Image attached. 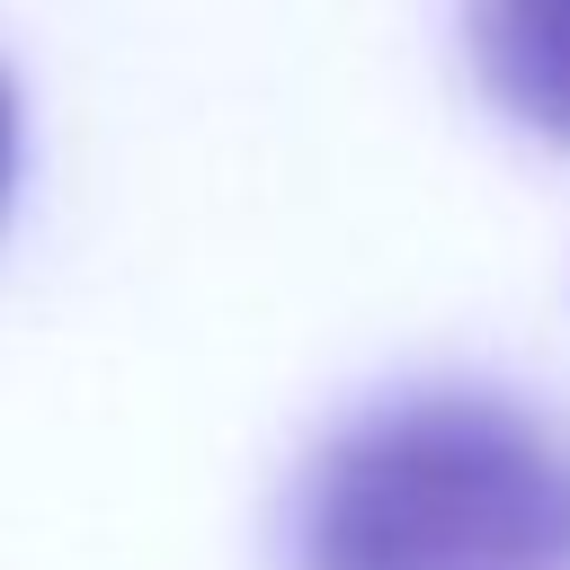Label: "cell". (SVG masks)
Returning a JSON list of instances; mask_svg holds the SVG:
<instances>
[{"label": "cell", "instance_id": "6da1fadb", "mask_svg": "<svg viewBox=\"0 0 570 570\" xmlns=\"http://www.w3.org/2000/svg\"><path fill=\"white\" fill-rule=\"evenodd\" d=\"M294 570H570V445L499 392L383 401L312 454Z\"/></svg>", "mask_w": 570, "mask_h": 570}, {"label": "cell", "instance_id": "7a4b0ae2", "mask_svg": "<svg viewBox=\"0 0 570 570\" xmlns=\"http://www.w3.org/2000/svg\"><path fill=\"white\" fill-rule=\"evenodd\" d=\"M472 62L490 80V98L570 142V0H472Z\"/></svg>", "mask_w": 570, "mask_h": 570}, {"label": "cell", "instance_id": "3957f363", "mask_svg": "<svg viewBox=\"0 0 570 570\" xmlns=\"http://www.w3.org/2000/svg\"><path fill=\"white\" fill-rule=\"evenodd\" d=\"M9 178H18V98L0 80V205H9Z\"/></svg>", "mask_w": 570, "mask_h": 570}]
</instances>
